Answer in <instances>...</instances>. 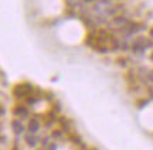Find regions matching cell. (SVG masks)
I'll use <instances>...</instances> for the list:
<instances>
[{
    "label": "cell",
    "mask_w": 153,
    "mask_h": 150,
    "mask_svg": "<svg viewBox=\"0 0 153 150\" xmlns=\"http://www.w3.org/2000/svg\"><path fill=\"white\" fill-rule=\"evenodd\" d=\"M31 89L33 86L30 85V83H20V85H16L14 89H13V95L19 98V99H22L24 96H27L28 94H31Z\"/></svg>",
    "instance_id": "cell-1"
},
{
    "label": "cell",
    "mask_w": 153,
    "mask_h": 150,
    "mask_svg": "<svg viewBox=\"0 0 153 150\" xmlns=\"http://www.w3.org/2000/svg\"><path fill=\"white\" fill-rule=\"evenodd\" d=\"M58 123L61 125V129H62L64 132H70L71 123H70V120H68L67 117H60V119H58Z\"/></svg>",
    "instance_id": "cell-2"
},
{
    "label": "cell",
    "mask_w": 153,
    "mask_h": 150,
    "mask_svg": "<svg viewBox=\"0 0 153 150\" xmlns=\"http://www.w3.org/2000/svg\"><path fill=\"white\" fill-rule=\"evenodd\" d=\"M40 128V123H38L37 119H30V122H28V130L31 132V133H36Z\"/></svg>",
    "instance_id": "cell-3"
},
{
    "label": "cell",
    "mask_w": 153,
    "mask_h": 150,
    "mask_svg": "<svg viewBox=\"0 0 153 150\" xmlns=\"http://www.w3.org/2000/svg\"><path fill=\"white\" fill-rule=\"evenodd\" d=\"M13 112H14V115H22V116H27L28 115V111L24 106H16L13 109Z\"/></svg>",
    "instance_id": "cell-4"
},
{
    "label": "cell",
    "mask_w": 153,
    "mask_h": 150,
    "mask_svg": "<svg viewBox=\"0 0 153 150\" xmlns=\"http://www.w3.org/2000/svg\"><path fill=\"white\" fill-rule=\"evenodd\" d=\"M70 140H71L74 145H76V146H81L82 145V140H81V137L78 136V134H75V133H71L70 134Z\"/></svg>",
    "instance_id": "cell-5"
},
{
    "label": "cell",
    "mask_w": 153,
    "mask_h": 150,
    "mask_svg": "<svg viewBox=\"0 0 153 150\" xmlns=\"http://www.w3.org/2000/svg\"><path fill=\"white\" fill-rule=\"evenodd\" d=\"M13 130L16 132V134H20L23 132V126H22V123L20 122H17V120H13Z\"/></svg>",
    "instance_id": "cell-6"
},
{
    "label": "cell",
    "mask_w": 153,
    "mask_h": 150,
    "mask_svg": "<svg viewBox=\"0 0 153 150\" xmlns=\"http://www.w3.org/2000/svg\"><path fill=\"white\" fill-rule=\"evenodd\" d=\"M26 142H27V145H30L31 147H34V146L37 145V139H36V136H33V134H28L27 137H26Z\"/></svg>",
    "instance_id": "cell-7"
},
{
    "label": "cell",
    "mask_w": 153,
    "mask_h": 150,
    "mask_svg": "<svg viewBox=\"0 0 153 150\" xmlns=\"http://www.w3.org/2000/svg\"><path fill=\"white\" fill-rule=\"evenodd\" d=\"M94 40H97V35H95V33H89L88 34L87 40H85V43H87L88 45H92V41Z\"/></svg>",
    "instance_id": "cell-8"
},
{
    "label": "cell",
    "mask_w": 153,
    "mask_h": 150,
    "mask_svg": "<svg viewBox=\"0 0 153 150\" xmlns=\"http://www.w3.org/2000/svg\"><path fill=\"white\" fill-rule=\"evenodd\" d=\"M126 20H125V17H116L114 20V24H116V26H120V24H123Z\"/></svg>",
    "instance_id": "cell-9"
},
{
    "label": "cell",
    "mask_w": 153,
    "mask_h": 150,
    "mask_svg": "<svg viewBox=\"0 0 153 150\" xmlns=\"http://www.w3.org/2000/svg\"><path fill=\"white\" fill-rule=\"evenodd\" d=\"M95 50L99 51V52H106L108 48H104V45H95Z\"/></svg>",
    "instance_id": "cell-10"
},
{
    "label": "cell",
    "mask_w": 153,
    "mask_h": 150,
    "mask_svg": "<svg viewBox=\"0 0 153 150\" xmlns=\"http://www.w3.org/2000/svg\"><path fill=\"white\" fill-rule=\"evenodd\" d=\"M53 136H54L55 139H61L62 133H61V130H54V132H53Z\"/></svg>",
    "instance_id": "cell-11"
},
{
    "label": "cell",
    "mask_w": 153,
    "mask_h": 150,
    "mask_svg": "<svg viewBox=\"0 0 153 150\" xmlns=\"http://www.w3.org/2000/svg\"><path fill=\"white\" fill-rule=\"evenodd\" d=\"M54 109H55V112L60 111V103H58V102H55L54 103Z\"/></svg>",
    "instance_id": "cell-12"
},
{
    "label": "cell",
    "mask_w": 153,
    "mask_h": 150,
    "mask_svg": "<svg viewBox=\"0 0 153 150\" xmlns=\"http://www.w3.org/2000/svg\"><path fill=\"white\" fill-rule=\"evenodd\" d=\"M48 149H50V150H55V149H57V146H55V145H50Z\"/></svg>",
    "instance_id": "cell-13"
},
{
    "label": "cell",
    "mask_w": 153,
    "mask_h": 150,
    "mask_svg": "<svg viewBox=\"0 0 153 150\" xmlns=\"http://www.w3.org/2000/svg\"><path fill=\"white\" fill-rule=\"evenodd\" d=\"M47 143H48V139H44V140H43V145L45 146V145H47Z\"/></svg>",
    "instance_id": "cell-14"
},
{
    "label": "cell",
    "mask_w": 153,
    "mask_h": 150,
    "mask_svg": "<svg viewBox=\"0 0 153 150\" xmlns=\"http://www.w3.org/2000/svg\"><path fill=\"white\" fill-rule=\"evenodd\" d=\"M150 78H152V79H153V72H152V74H150Z\"/></svg>",
    "instance_id": "cell-15"
},
{
    "label": "cell",
    "mask_w": 153,
    "mask_h": 150,
    "mask_svg": "<svg viewBox=\"0 0 153 150\" xmlns=\"http://www.w3.org/2000/svg\"><path fill=\"white\" fill-rule=\"evenodd\" d=\"M89 150H98V149H94V147H92V149H89Z\"/></svg>",
    "instance_id": "cell-16"
},
{
    "label": "cell",
    "mask_w": 153,
    "mask_h": 150,
    "mask_svg": "<svg viewBox=\"0 0 153 150\" xmlns=\"http://www.w3.org/2000/svg\"><path fill=\"white\" fill-rule=\"evenodd\" d=\"M152 60H153V54H152Z\"/></svg>",
    "instance_id": "cell-17"
}]
</instances>
